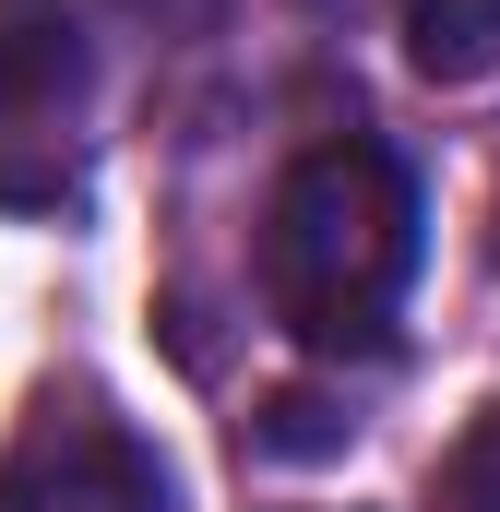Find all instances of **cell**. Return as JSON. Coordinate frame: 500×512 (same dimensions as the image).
I'll list each match as a JSON object with an SVG mask.
<instances>
[{
	"label": "cell",
	"instance_id": "cell-5",
	"mask_svg": "<svg viewBox=\"0 0 500 512\" xmlns=\"http://www.w3.org/2000/svg\"><path fill=\"white\" fill-rule=\"evenodd\" d=\"M429 512H500V405L441 453V477H429Z\"/></svg>",
	"mask_w": 500,
	"mask_h": 512
},
{
	"label": "cell",
	"instance_id": "cell-6",
	"mask_svg": "<svg viewBox=\"0 0 500 512\" xmlns=\"http://www.w3.org/2000/svg\"><path fill=\"white\" fill-rule=\"evenodd\" d=\"M131 12H155V24H167V12H191V0H131Z\"/></svg>",
	"mask_w": 500,
	"mask_h": 512
},
{
	"label": "cell",
	"instance_id": "cell-4",
	"mask_svg": "<svg viewBox=\"0 0 500 512\" xmlns=\"http://www.w3.org/2000/svg\"><path fill=\"white\" fill-rule=\"evenodd\" d=\"M405 60H417L429 84L500 72V0H405Z\"/></svg>",
	"mask_w": 500,
	"mask_h": 512
},
{
	"label": "cell",
	"instance_id": "cell-1",
	"mask_svg": "<svg viewBox=\"0 0 500 512\" xmlns=\"http://www.w3.org/2000/svg\"><path fill=\"white\" fill-rule=\"evenodd\" d=\"M417 286V179L370 131L310 143L262 215V298L310 358H381Z\"/></svg>",
	"mask_w": 500,
	"mask_h": 512
},
{
	"label": "cell",
	"instance_id": "cell-3",
	"mask_svg": "<svg viewBox=\"0 0 500 512\" xmlns=\"http://www.w3.org/2000/svg\"><path fill=\"white\" fill-rule=\"evenodd\" d=\"M0 512H179V477L108 393H36L0 441Z\"/></svg>",
	"mask_w": 500,
	"mask_h": 512
},
{
	"label": "cell",
	"instance_id": "cell-2",
	"mask_svg": "<svg viewBox=\"0 0 500 512\" xmlns=\"http://www.w3.org/2000/svg\"><path fill=\"white\" fill-rule=\"evenodd\" d=\"M96 48L72 0H0V215H60L96 143Z\"/></svg>",
	"mask_w": 500,
	"mask_h": 512
}]
</instances>
